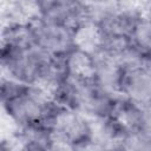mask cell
Instances as JSON below:
<instances>
[{
	"label": "cell",
	"instance_id": "cell-2",
	"mask_svg": "<svg viewBox=\"0 0 151 151\" xmlns=\"http://www.w3.org/2000/svg\"><path fill=\"white\" fill-rule=\"evenodd\" d=\"M2 77L25 85H41L54 58L37 46L27 48L1 47Z\"/></svg>",
	"mask_w": 151,
	"mask_h": 151
},
{
	"label": "cell",
	"instance_id": "cell-3",
	"mask_svg": "<svg viewBox=\"0 0 151 151\" xmlns=\"http://www.w3.org/2000/svg\"><path fill=\"white\" fill-rule=\"evenodd\" d=\"M44 126L54 138L76 147L85 145L92 138L91 118L58 103H54Z\"/></svg>",
	"mask_w": 151,
	"mask_h": 151
},
{
	"label": "cell",
	"instance_id": "cell-4",
	"mask_svg": "<svg viewBox=\"0 0 151 151\" xmlns=\"http://www.w3.org/2000/svg\"><path fill=\"white\" fill-rule=\"evenodd\" d=\"M34 45L52 58H64L74 47V31L63 25L34 17L29 20Z\"/></svg>",
	"mask_w": 151,
	"mask_h": 151
},
{
	"label": "cell",
	"instance_id": "cell-9",
	"mask_svg": "<svg viewBox=\"0 0 151 151\" xmlns=\"http://www.w3.org/2000/svg\"><path fill=\"white\" fill-rule=\"evenodd\" d=\"M129 40L144 63L151 65V14L138 13Z\"/></svg>",
	"mask_w": 151,
	"mask_h": 151
},
{
	"label": "cell",
	"instance_id": "cell-8",
	"mask_svg": "<svg viewBox=\"0 0 151 151\" xmlns=\"http://www.w3.org/2000/svg\"><path fill=\"white\" fill-rule=\"evenodd\" d=\"M66 77L80 80H92L94 78L96 59L94 55L73 47L63 58Z\"/></svg>",
	"mask_w": 151,
	"mask_h": 151
},
{
	"label": "cell",
	"instance_id": "cell-5",
	"mask_svg": "<svg viewBox=\"0 0 151 151\" xmlns=\"http://www.w3.org/2000/svg\"><path fill=\"white\" fill-rule=\"evenodd\" d=\"M120 96L143 110L151 109V65L138 63L124 68Z\"/></svg>",
	"mask_w": 151,
	"mask_h": 151
},
{
	"label": "cell",
	"instance_id": "cell-6",
	"mask_svg": "<svg viewBox=\"0 0 151 151\" xmlns=\"http://www.w3.org/2000/svg\"><path fill=\"white\" fill-rule=\"evenodd\" d=\"M38 17L76 29L87 21V4L71 0L37 1Z\"/></svg>",
	"mask_w": 151,
	"mask_h": 151
},
{
	"label": "cell",
	"instance_id": "cell-1",
	"mask_svg": "<svg viewBox=\"0 0 151 151\" xmlns=\"http://www.w3.org/2000/svg\"><path fill=\"white\" fill-rule=\"evenodd\" d=\"M54 103L52 94L39 85L1 78L2 109L17 129L44 126Z\"/></svg>",
	"mask_w": 151,
	"mask_h": 151
},
{
	"label": "cell",
	"instance_id": "cell-10",
	"mask_svg": "<svg viewBox=\"0 0 151 151\" xmlns=\"http://www.w3.org/2000/svg\"><path fill=\"white\" fill-rule=\"evenodd\" d=\"M2 151H26L24 150L19 144L18 142L14 139V137L12 139H9V142H6L4 140L2 142V147H1Z\"/></svg>",
	"mask_w": 151,
	"mask_h": 151
},
{
	"label": "cell",
	"instance_id": "cell-7",
	"mask_svg": "<svg viewBox=\"0 0 151 151\" xmlns=\"http://www.w3.org/2000/svg\"><path fill=\"white\" fill-rule=\"evenodd\" d=\"M96 59V70L93 80L96 84L106 91L107 93L119 97L120 86L124 73V65L120 60L109 53L100 52L94 55Z\"/></svg>",
	"mask_w": 151,
	"mask_h": 151
}]
</instances>
